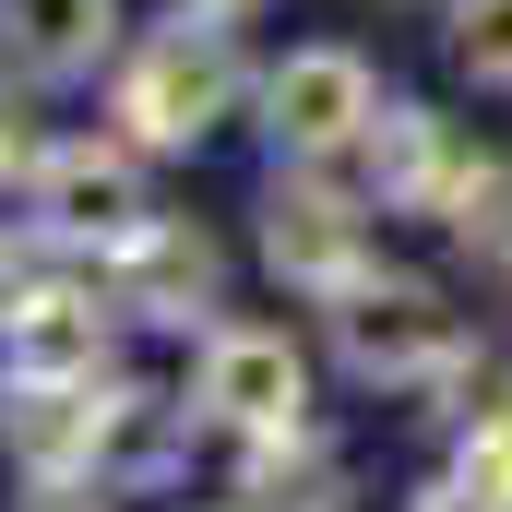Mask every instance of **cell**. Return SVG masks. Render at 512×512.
Listing matches in <instances>:
<instances>
[{"label":"cell","instance_id":"13","mask_svg":"<svg viewBox=\"0 0 512 512\" xmlns=\"http://www.w3.org/2000/svg\"><path fill=\"white\" fill-rule=\"evenodd\" d=\"M441 227H453L465 251H512V167H465L453 203H441Z\"/></svg>","mask_w":512,"mask_h":512},{"label":"cell","instance_id":"10","mask_svg":"<svg viewBox=\"0 0 512 512\" xmlns=\"http://www.w3.org/2000/svg\"><path fill=\"white\" fill-rule=\"evenodd\" d=\"M203 298H215V239L203 227H143V239H120V310L191 322Z\"/></svg>","mask_w":512,"mask_h":512},{"label":"cell","instance_id":"8","mask_svg":"<svg viewBox=\"0 0 512 512\" xmlns=\"http://www.w3.org/2000/svg\"><path fill=\"white\" fill-rule=\"evenodd\" d=\"M96 358H108V310L84 286H48L0 322V382H96Z\"/></svg>","mask_w":512,"mask_h":512},{"label":"cell","instance_id":"12","mask_svg":"<svg viewBox=\"0 0 512 512\" xmlns=\"http://www.w3.org/2000/svg\"><path fill=\"white\" fill-rule=\"evenodd\" d=\"M167 453H179L167 393H108V429H96V489H108V477H155Z\"/></svg>","mask_w":512,"mask_h":512},{"label":"cell","instance_id":"11","mask_svg":"<svg viewBox=\"0 0 512 512\" xmlns=\"http://www.w3.org/2000/svg\"><path fill=\"white\" fill-rule=\"evenodd\" d=\"M370 179H382V203H453L465 155L441 143L429 108H382V120H370Z\"/></svg>","mask_w":512,"mask_h":512},{"label":"cell","instance_id":"3","mask_svg":"<svg viewBox=\"0 0 512 512\" xmlns=\"http://www.w3.org/2000/svg\"><path fill=\"white\" fill-rule=\"evenodd\" d=\"M36 215H48V239L60 251H120L155 227V203H143V167L108 155V143H72V155H48L36 167Z\"/></svg>","mask_w":512,"mask_h":512},{"label":"cell","instance_id":"4","mask_svg":"<svg viewBox=\"0 0 512 512\" xmlns=\"http://www.w3.org/2000/svg\"><path fill=\"white\" fill-rule=\"evenodd\" d=\"M191 405H203L215 429L262 441V429H298V417H310V370H298V346H286V334H215V346H203Z\"/></svg>","mask_w":512,"mask_h":512},{"label":"cell","instance_id":"7","mask_svg":"<svg viewBox=\"0 0 512 512\" xmlns=\"http://www.w3.org/2000/svg\"><path fill=\"white\" fill-rule=\"evenodd\" d=\"M96 429H108V393L96 382H12V405H0V453H12L36 489L96 477Z\"/></svg>","mask_w":512,"mask_h":512},{"label":"cell","instance_id":"16","mask_svg":"<svg viewBox=\"0 0 512 512\" xmlns=\"http://www.w3.org/2000/svg\"><path fill=\"white\" fill-rule=\"evenodd\" d=\"M48 167V131H36V96L0 84V179H36Z\"/></svg>","mask_w":512,"mask_h":512},{"label":"cell","instance_id":"15","mask_svg":"<svg viewBox=\"0 0 512 512\" xmlns=\"http://www.w3.org/2000/svg\"><path fill=\"white\" fill-rule=\"evenodd\" d=\"M453 477H465L477 501H501V512H512V417H477V429H465V453H453Z\"/></svg>","mask_w":512,"mask_h":512},{"label":"cell","instance_id":"2","mask_svg":"<svg viewBox=\"0 0 512 512\" xmlns=\"http://www.w3.org/2000/svg\"><path fill=\"white\" fill-rule=\"evenodd\" d=\"M227 108H239V60H227V36H215V24L155 36V48L120 72V120H131V143H203Z\"/></svg>","mask_w":512,"mask_h":512},{"label":"cell","instance_id":"14","mask_svg":"<svg viewBox=\"0 0 512 512\" xmlns=\"http://www.w3.org/2000/svg\"><path fill=\"white\" fill-rule=\"evenodd\" d=\"M453 60L477 84H512V0H453Z\"/></svg>","mask_w":512,"mask_h":512},{"label":"cell","instance_id":"19","mask_svg":"<svg viewBox=\"0 0 512 512\" xmlns=\"http://www.w3.org/2000/svg\"><path fill=\"white\" fill-rule=\"evenodd\" d=\"M191 12H251V0H191Z\"/></svg>","mask_w":512,"mask_h":512},{"label":"cell","instance_id":"5","mask_svg":"<svg viewBox=\"0 0 512 512\" xmlns=\"http://www.w3.org/2000/svg\"><path fill=\"white\" fill-rule=\"evenodd\" d=\"M262 108H274V143H286V155L370 143V120H382V96H370V60H358V48H298V60L262 84Z\"/></svg>","mask_w":512,"mask_h":512},{"label":"cell","instance_id":"9","mask_svg":"<svg viewBox=\"0 0 512 512\" xmlns=\"http://www.w3.org/2000/svg\"><path fill=\"white\" fill-rule=\"evenodd\" d=\"M0 48L36 72V84H72L120 48V0H0Z\"/></svg>","mask_w":512,"mask_h":512},{"label":"cell","instance_id":"6","mask_svg":"<svg viewBox=\"0 0 512 512\" xmlns=\"http://www.w3.org/2000/svg\"><path fill=\"white\" fill-rule=\"evenodd\" d=\"M262 262L286 274V286H358L370 274V239H358V203L346 191H322V179H274L262 191Z\"/></svg>","mask_w":512,"mask_h":512},{"label":"cell","instance_id":"17","mask_svg":"<svg viewBox=\"0 0 512 512\" xmlns=\"http://www.w3.org/2000/svg\"><path fill=\"white\" fill-rule=\"evenodd\" d=\"M24 298H48V251H36V239H0V322H12Z\"/></svg>","mask_w":512,"mask_h":512},{"label":"cell","instance_id":"1","mask_svg":"<svg viewBox=\"0 0 512 512\" xmlns=\"http://www.w3.org/2000/svg\"><path fill=\"white\" fill-rule=\"evenodd\" d=\"M334 358L358 382H441L465 358V322L417 274H358V286H334Z\"/></svg>","mask_w":512,"mask_h":512},{"label":"cell","instance_id":"18","mask_svg":"<svg viewBox=\"0 0 512 512\" xmlns=\"http://www.w3.org/2000/svg\"><path fill=\"white\" fill-rule=\"evenodd\" d=\"M417 512H501V501H477L465 477H441V489H417Z\"/></svg>","mask_w":512,"mask_h":512}]
</instances>
